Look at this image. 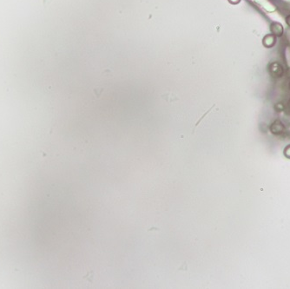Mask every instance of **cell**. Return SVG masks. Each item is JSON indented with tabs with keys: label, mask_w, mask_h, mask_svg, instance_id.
Returning <instances> with one entry per match:
<instances>
[{
	"label": "cell",
	"mask_w": 290,
	"mask_h": 289,
	"mask_svg": "<svg viewBox=\"0 0 290 289\" xmlns=\"http://www.w3.org/2000/svg\"><path fill=\"white\" fill-rule=\"evenodd\" d=\"M275 42H276V38H275V36H274L273 34L267 35V36H265L263 39H262V44H263L266 48H272L274 44H275Z\"/></svg>",
	"instance_id": "obj_1"
},
{
	"label": "cell",
	"mask_w": 290,
	"mask_h": 289,
	"mask_svg": "<svg viewBox=\"0 0 290 289\" xmlns=\"http://www.w3.org/2000/svg\"><path fill=\"white\" fill-rule=\"evenodd\" d=\"M283 153H284V155L288 159H290V144L286 146V148L283 150Z\"/></svg>",
	"instance_id": "obj_2"
},
{
	"label": "cell",
	"mask_w": 290,
	"mask_h": 289,
	"mask_svg": "<svg viewBox=\"0 0 290 289\" xmlns=\"http://www.w3.org/2000/svg\"><path fill=\"white\" fill-rule=\"evenodd\" d=\"M187 268H188V266H187V264H186V263H183V266L179 268V270H183V271H186V270H187Z\"/></svg>",
	"instance_id": "obj_3"
},
{
	"label": "cell",
	"mask_w": 290,
	"mask_h": 289,
	"mask_svg": "<svg viewBox=\"0 0 290 289\" xmlns=\"http://www.w3.org/2000/svg\"><path fill=\"white\" fill-rule=\"evenodd\" d=\"M231 3H233V4H237V3H239L240 2V0H229Z\"/></svg>",
	"instance_id": "obj_4"
}]
</instances>
